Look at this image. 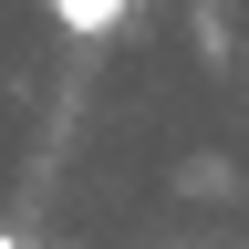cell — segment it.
Instances as JSON below:
<instances>
[{"label": "cell", "instance_id": "6da1fadb", "mask_svg": "<svg viewBox=\"0 0 249 249\" xmlns=\"http://www.w3.org/2000/svg\"><path fill=\"white\" fill-rule=\"evenodd\" d=\"M124 11H135V0H52V21L73 31V42H104V31H124Z\"/></svg>", "mask_w": 249, "mask_h": 249}, {"label": "cell", "instance_id": "7a4b0ae2", "mask_svg": "<svg viewBox=\"0 0 249 249\" xmlns=\"http://www.w3.org/2000/svg\"><path fill=\"white\" fill-rule=\"evenodd\" d=\"M0 249H21V229H0Z\"/></svg>", "mask_w": 249, "mask_h": 249}]
</instances>
